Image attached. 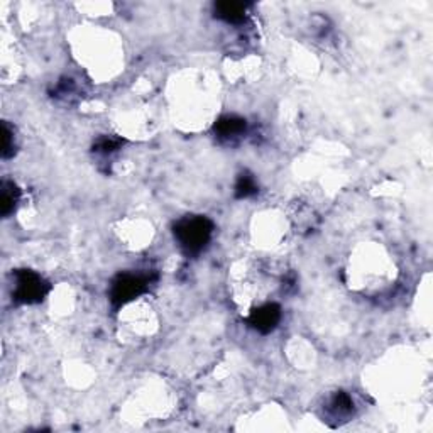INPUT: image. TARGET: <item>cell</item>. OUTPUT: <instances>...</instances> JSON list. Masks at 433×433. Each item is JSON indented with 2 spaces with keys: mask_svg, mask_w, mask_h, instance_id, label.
I'll return each mask as SVG.
<instances>
[{
  "mask_svg": "<svg viewBox=\"0 0 433 433\" xmlns=\"http://www.w3.org/2000/svg\"><path fill=\"white\" fill-rule=\"evenodd\" d=\"M281 320V307L276 303H267L251 312L247 324L259 333H269L278 327Z\"/></svg>",
  "mask_w": 433,
  "mask_h": 433,
  "instance_id": "277c9868",
  "label": "cell"
},
{
  "mask_svg": "<svg viewBox=\"0 0 433 433\" xmlns=\"http://www.w3.org/2000/svg\"><path fill=\"white\" fill-rule=\"evenodd\" d=\"M122 144H124L122 139L112 138V135H104V138H100L93 144V151L102 152V154H109V152L117 151Z\"/></svg>",
  "mask_w": 433,
  "mask_h": 433,
  "instance_id": "30bf717a",
  "label": "cell"
},
{
  "mask_svg": "<svg viewBox=\"0 0 433 433\" xmlns=\"http://www.w3.org/2000/svg\"><path fill=\"white\" fill-rule=\"evenodd\" d=\"M152 281L151 276L142 274H132V273H121L117 274L110 283L109 298L114 308H121L127 305L138 296L144 295L149 288Z\"/></svg>",
  "mask_w": 433,
  "mask_h": 433,
  "instance_id": "3957f363",
  "label": "cell"
},
{
  "mask_svg": "<svg viewBox=\"0 0 433 433\" xmlns=\"http://www.w3.org/2000/svg\"><path fill=\"white\" fill-rule=\"evenodd\" d=\"M247 4L242 2H217L213 6V14L217 19L224 20L227 24H242L246 20Z\"/></svg>",
  "mask_w": 433,
  "mask_h": 433,
  "instance_id": "5b68a950",
  "label": "cell"
},
{
  "mask_svg": "<svg viewBox=\"0 0 433 433\" xmlns=\"http://www.w3.org/2000/svg\"><path fill=\"white\" fill-rule=\"evenodd\" d=\"M51 291L49 284L43 276L31 269H15L14 271V290H12V300L18 305H36L46 298Z\"/></svg>",
  "mask_w": 433,
  "mask_h": 433,
  "instance_id": "7a4b0ae2",
  "label": "cell"
},
{
  "mask_svg": "<svg viewBox=\"0 0 433 433\" xmlns=\"http://www.w3.org/2000/svg\"><path fill=\"white\" fill-rule=\"evenodd\" d=\"M173 232L185 254L196 255L208 246L213 234V222L204 215H187L176 222Z\"/></svg>",
  "mask_w": 433,
  "mask_h": 433,
  "instance_id": "6da1fadb",
  "label": "cell"
},
{
  "mask_svg": "<svg viewBox=\"0 0 433 433\" xmlns=\"http://www.w3.org/2000/svg\"><path fill=\"white\" fill-rule=\"evenodd\" d=\"M259 192V187H258V181H255V178L251 173H241L239 175V178L236 181V189H234V193H236V198H249L255 195V193Z\"/></svg>",
  "mask_w": 433,
  "mask_h": 433,
  "instance_id": "9c48e42d",
  "label": "cell"
},
{
  "mask_svg": "<svg viewBox=\"0 0 433 433\" xmlns=\"http://www.w3.org/2000/svg\"><path fill=\"white\" fill-rule=\"evenodd\" d=\"M354 411V401L352 398L344 391H339L330 401V413L335 420L339 418H347V416L352 415Z\"/></svg>",
  "mask_w": 433,
  "mask_h": 433,
  "instance_id": "ba28073f",
  "label": "cell"
},
{
  "mask_svg": "<svg viewBox=\"0 0 433 433\" xmlns=\"http://www.w3.org/2000/svg\"><path fill=\"white\" fill-rule=\"evenodd\" d=\"M20 196V189L14 181H4L2 189H0V213L4 218H7L15 212L18 201Z\"/></svg>",
  "mask_w": 433,
  "mask_h": 433,
  "instance_id": "52a82bcc",
  "label": "cell"
},
{
  "mask_svg": "<svg viewBox=\"0 0 433 433\" xmlns=\"http://www.w3.org/2000/svg\"><path fill=\"white\" fill-rule=\"evenodd\" d=\"M246 127L247 124L244 119L237 117V115H224L215 122L213 131L220 139H232L244 134Z\"/></svg>",
  "mask_w": 433,
  "mask_h": 433,
  "instance_id": "8992f818",
  "label": "cell"
},
{
  "mask_svg": "<svg viewBox=\"0 0 433 433\" xmlns=\"http://www.w3.org/2000/svg\"><path fill=\"white\" fill-rule=\"evenodd\" d=\"M14 131L11 129L9 124H2V158L7 159L14 156Z\"/></svg>",
  "mask_w": 433,
  "mask_h": 433,
  "instance_id": "8fae6325",
  "label": "cell"
}]
</instances>
